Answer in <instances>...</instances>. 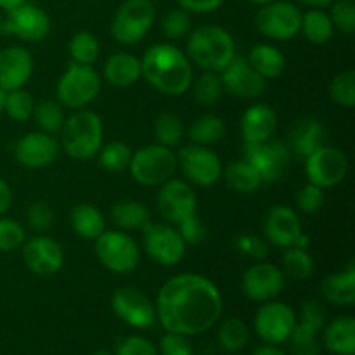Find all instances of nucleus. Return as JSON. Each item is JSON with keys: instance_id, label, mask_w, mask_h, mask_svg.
I'll use <instances>...</instances> for the list:
<instances>
[{"instance_id": "f257e3e1", "label": "nucleus", "mask_w": 355, "mask_h": 355, "mask_svg": "<svg viewBox=\"0 0 355 355\" xmlns=\"http://www.w3.org/2000/svg\"><path fill=\"white\" fill-rule=\"evenodd\" d=\"M155 307L165 331L196 336L217 324L224 302L210 279L200 274H179L163 284Z\"/></svg>"}, {"instance_id": "f03ea898", "label": "nucleus", "mask_w": 355, "mask_h": 355, "mask_svg": "<svg viewBox=\"0 0 355 355\" xmlns=\"http://www.w3.org/2000/svg\"><path fill=\"white\" fill-rule=\"evenodd\" d=\"M142 76L166 96H182L193 83L189 58L172 44H156L141 59Z\"/></svg>"}, {"instance_id": "7ed1b4c3", "label": "nucleus", "mask_w": 355, "mask_h": 355, "mask_svg": "<svg viewBox=\"0 0 355 355\" xmlns=\"http://www.w3.org/2000/svg\"><path fill=\"white\" fill-rule=\"evenodd\" d=\"M186 55L203 71L220 73L236 58V42L225 28L203 24L189 35Z\"/></svg>"}, {"instance_id": "20e7f679", "label": "nucleus", "mask_w": 355, "mask_h": 355, "mask_svg": "<svg viewBox=\"0 0 355 355\" xmlns=\"http://www.w3.org/2000/svg\"><path fill=\"white\" fill-rule=\"evenodd\" d=\"M104 127L99 114L89 110H78L61 128V146L75 159H90L103 148Z\"/></svg>"}, {"instance_id": "39448f33", "label": "nucleus", "mask_w": 355, "mask_h": 355, "mask_svg": "<svg viewBox=\"0 0 355 355\" xmlns=\"http://www.w3.org/2000/svg\"><path fill=\"white\" fill-rule=\"evenodd\" d=\"M177 155L170 148L159 144L144 146L132 153L130 168L132 177L141 186L156 187L172 179L177 172Z\"/></svg>"}, {"instance_id": "423d86ee", "label": "nucleus", "mask_w": 355, "mask_h": 355, "mask_svg": "<svg viewBox=\"0 0 355 355\" xmlns=\"http://www.w3.org/2000/svg\"><path fill=\"white\" fill-rule=\"evenodd\" d=\"M101 92V76L89 64L71 62L59 78L55 94L61 106L69 110H83L97 99Z\"/></svg>"}, {"instance_id": "0eeeda50", "label": "nucleus", "mask_w": 355, "mask_h": 355, "mask_svg": "<svg viewBox=\"0 0 355 355\" xmlns=\"http://www.w3.org/2000/svg\"><path fill=\"white\" fill-rule=\"evenodd\" d=\"M155 17L151 0H125L111 21V35L123 45L139 44L153 28Z\"/></svg>"}, {"instance_id": "6e6552de", "label": "nucleus", "mask_w": 355, "mask_h": 355, "mask_svg": "<svg viewBox=\"0 0 355 355\" xmlns=\"http://www.w3.org/2000/svg\"><path fill=\"white\" fill-rule=\"evenodd\" d=\"M300 9L286 0H274L266 3L255 14V28L259 33L272 40H291L300 33Z\"/></svg>"}, {"instance_id": "1a4fd4ad", "label": "nucleus", "mask_w": 355, "mask_h": 355, "mask_svg": "<svg viewBox=\"0 0 355 355\" xmlns=\"http://www.w3.org/2000/svg\"><path fill=\"white\" fill-rule=\"evenodd\" d=\"M96 255L107 270L116 274L132 272L141 260L137 243L120 231H104L96 239Z\"/></svg>"}, {"instance_id": "9d476101", "label": "nucleus", "mask_w": 355, "mask_h": 355, "mask_svg": "<svg viewBox=\"0 0 355 355\" xmlns=\"http://www.w3.org/2000/svg\"><path fill=\"white\" fill-rule=\"evenodd\" d=\"M177 163L186 179L201 187L214 186L222 175L220 158L208 146H184L177 155Z\"/></svg>"}, {"instance_id": "9b49d317", "label": "nucleus", "mask_w": 355, "mask_h": 355, "mask_svg": "<svg viewBox=\"0 0 355 355\" xmlns=\"http://www.w3.org/2000/svg\"><path fill=\"white\" fill-rule=\"evenodd\" d=\"M349 172V158L342 149L322 146L305 159L309 182L321 189H329L342 182Z\"/></svg>"}, {"instance_id": "f8f14e48", "label": "nucleus", "mask_w": 355, "mask_h": 355, "mask_svg": "<svg viewBox=\"0 0 355 355\" xmlns=\"http://www.w3.org/2000/svg\"><path fill=\"white\" fill-rule=\"evenodd\" d=\"M144 231V248L153 262L159 266H177L186 255V243L180 238L179 231L172 225L148 224L142 227Z\"/></svg>"}, {"instance_id": "ddd939ff", "label": "nucleus", "mask_w": 355, "mask_h": 355, "mask_svg": "<svg viewBox=\"0 0 355 355\" xmlns=\"http://www.w3.org/2000/svg\"><path fill=\"white\" fill-rule=\"evenodd\" d=\"M290 158L288 146L272 137L255 144H245V159L255 166L263 182L279 180L286 173Z\"/></svg>"}, {"instance_id": "4468645a", "label": "nucleus", "mask_w": 355, "mask_h": 355, "mask_svg": "<svg viewBox=\"0 0 355 355\" xmlns=\"http://www.w3.org/2000/svg\"><path fill=\"white\" fill-rule=\"evenodd\" d=\"M295 324H297V315L293 309L283 302L274 300L263 302L253 322L257 335L270 345H279L286 342Z\"/></svg>"}, {"instance_id": "2eb2a0df", "label": "nucleus", "mask_w": 355, "mask_h": 355, "mask_svg": "<svg viewBox=\"0 0 355 355\" xmlns=\"http://www.w3.org/2000/svg\"><path fill=\"white\" fill-rule=\"evenodd\" d=\"M111 309L114 315L137 329L151 328L156 321V307L148 295L134 286H123L116 290L111 298Z\"/></svg>"}, {"instance_id": "dca6fc26", "label": "nucleus", "mask_w": 355, "mask_h": 355, "mask_svg": "<svg viewBox=\"0 0 355 355\" xmlns=\"http://www.w3.org/2000/svg\"><path fill=\"white\" fill-rule=\"evenodd\" d=\"M51 31V17L44 9L33 3H21L7 10L3 19V33L14 35L23 42H40Z\"/></svg>"}, {"instance_id": "f3484780", "label": "nucleus", "mask_w": 355, "mask_h": 355, "mask_svg": "<svg viewBox=\"0 0 355 355\" xmlns=\"http://www.w3.org/2000/svg\"><path fill=\"white\" fill-rule=\"evenodd\" d=\"M158 210L170 224H179L189 215L196 214V194L193 187L180 179H170L159 186L156 196Z\"/></svg>"}, {"instance_id": "a211bd4d", "label": "nucleus", "mask_w": 355, "mask_h": 355, "mask_svg": "<svg viewBox=\"0 0 355 355\" xmlns=\"http://www.w3.org/2000/svg\"><path fill=\"white\" fill-rule=\"evenodd\" d=\"M218 75L224 92H229L238 99H255L266 92L267 80L248 64L246 58H234Z\"/></svg>"}, {"instance_id": "6ab92c4d", "label": "nucleus", "mask_w": 355, "mask_h": 355, "mask_svg": "<svg viewBox=\"0 0 355 355\" xmlns=\"http://www.w3.org/2000/svg\"><path fill=\"white\" fill-rule=\"evenodd\" d=\"M284 274L272 263L260 262L243 274V293L253 302L274 300L284 288Z\"/></svg>"}, {"instance_id": "aec40b11", "label": "nucleus", "mask_w": 355, "mask_h": 355, "mask_svg": "<svg viewBox=\"0 0 355 355\" xmlns=\"http://www.w3.org/2000/svg\"><path fill=\"white\" fill-rule=\"evenodd\" d=\"M23 260L37 276H54L64 263V252L55 239L37 236L23 245Z\"/></svg>"}, {"instance_id": "412c9836", "label": "nucleus", "mask_w": 355, "mask_h": 355, "mask_svg": "<svg viewBox=\"0 0 355 355\" xmlns=\"http://www.w3.org/2000/svg\"><path fill=\"white\" fill-rule=\"evenodd\" d=\"M59 155V144L52 134L31 132L21 137L14 148L17 163L26 168H44L51 165Z\"/></svg>"}, {"instance_id": "4be33fe9", "label": "nucleus", "mask_w": 355, "mask_h": 355, "mask_svg": "<svg viewBox=\"0 0 355 355\" xmlns=\"http://www.w3.org/2000/svg\"><path fill=\"white\" fill-rule=\"evenodd\" d=\"M33 73V58L30 51L19 45H12L0 51V89H23Z\"/></svg>"}, {"instance_id": "5701e85b", "label": "nucleus", "mask_w": 355, "mask_h": 355, "mask_svg": "<svg viewBox=\"0 0 355 355\" xmlns=\"http://www.w3.org/2000/svg\"><path fill=\"white\" fill-rule=\"evenodd\" d=\"M263 234L267 241L279 248H290L302 234V224L298 215L284 205H276L269 208L263 218Z\"/></svg>"}, {"instance_id": "b1692460", "label": "nucleus", "mask_w": 355, "mask_h": 355, "mask_svg": "<svg viewBox=\"0 0 355 355\" xmlns=\"http://www.w3.org/2000/svg\"><path fill=\"white\" fill-rule=\"evenodd\" d=\"M276 111L269 104H253L241 116V135L245 144L267 141L276 130Z\"/></svg>"}, {"instance_id": "393cba45", "label": "nucleus", "mask_w": 355, "mask_h": 355, "mask_svg": "<svg viewBox=\"0 0 355 355\" xmlns=\"http://www.w3.org/2000/svg\"><path fill=\"white\" fill-rule=\"evenodd\" d=\"M326 142L324 127L315 118H302L295 123L290 132V155H295L300 159H307L309 156Z\"/></svg>"}, {"instance_id": "a878e982", "label": "nucleus", "mask_w": 355, "mask_h": 355, "mask_svg": "<svg viewBox=\"0 0 355 355\" xmlns=\"http://www.w3.org/2000/svg\"><path fill=\"white\" fill-rule=\"evenodd\" d=\"M103 75L110 85L118 87V89L134 85L142 76L141 59L128 52H114L107 58L103 68Z\"/></svg>"}, {"instance_id": "bb28decb", "label": "nucleus", "mask_w": 355, "mask_h": 355, "mask_svg": "<svg viewBox=\"0 0 355 355\" xmlns=\"http://www.w3.org/2000/svg\"><path fill=\"white\" fill-rule=\"evenodd\" d=\"M321 293L328 302L342 307L355 304V266L349 263L345 270L329 274L321 281Z\"/></svg>"}, {"instance_id": "cd10ccee", "label": "nucleus", "mask_w": 355, "mask_h": 355, "mask_svg": "<svg viewBox=\"0 0 355 355\" xmlns=\"http://www.w3.org/2000/svg\"><path fill=\"white\" fill-rule=\"evenodd\" d=\"M326 349L335 355H355V319L336 318L324 331Z\"/></svg>"}, {"instance_id": "c85d7f7f", "label": "nucleus", "mask_w": 355, "mask_h": 355, "mask_svg": "<svg viewBox=\"0 0 355 355\" xmlns=\"http://www.w3.org/2000/svg\"><path fill=\"white\" fill-rule=\"evenodd\" d=\"M246 61L266 80L277 78L283 75L284 68H286V59H284L283 52L269 44H259L252 47Z\"/></svg>"}, {"instance_id": "c756f323", "label": "nucleus", "mask_w": 355, "mask_h": 355, "mask_svg": "<svg viewBox=\"0 0 355 355\" xmlns=\"http://www.w3.org/2000/svg\"><path fill=\"white\" fill-rule=\"evenodd\" d=\"M69 220H71V227L75 231V234L83 239H89V241H96L106 231L104 215L101 214L99 208L89 203L76 205L71 210Z\"/></svg>"}, {"instance_id": "7c9ffc66", "label": "nucleus", "mask_w": 355, "mask_h": 355, "mask_svg": "<svg viewBox=\"0 0 355 355\" xmlns=\"http://www.w3.org/2000/svg\"><path fill=\"white\" fill-rule=\"evenodd\" d=\"M225 182L239 194H252L263 184L262 177L248 159H236L224 170Z\"/></svg>"}, {"instance_id": "2f4dec72", "label": "nucleus", "mask_w": 355, "mask_h": 355, "mask_svg": "<svg viewBox=\"0 0 355 355\" xmlns=\"http://www.w3.org/2000/svg\"><path fill=\"white\" fill-rule=\"evenodd\" d=\"M111 218L114 225L123 231L142 229L149 222V210L144 203L135 200H121L111 208Z\"/></svg>"}, {"instance_id": "473e14b6", "label": "nucleus", "mask_w": 355, "mask_h": 355, "mask_svg": "<svg viewBox=\"0 0 355 355\" xmlns=\"http://www.w3.org/2000/svg\"><path fill=\"white\" fill-rule=\"evenodd\" d=\"M300 31L311 44L322 45L331 40L335 26H333L328 12H324L322 9H311L302 14Z\"/></svg>"}, {"instance_id": "72a5a7b5", "label": "nucleus", "mask_w": 355, "mask_h": 355, "mask_svg": "<svg viewBox=\"0 0 355 355\" xmlns=\"http://www.w3.org/2000/svg\"><path fill=\"white\" fill-rule=\"evenodd\" d=\"M225 123L220 116H215V114H203L198 120H194V123L189 128V137L193 141V144L200 146H211L217 144L224 139L225 135Z\"/></svg>"}, {"instance_id": "f704fd0d", "label": "nucleus", "mask_w": 355, "mask_h": 355, "mask_svg": "<svg viewBox=\"0 0 355 355\" xmlns=\"http://www.w3.org/2000/svg\"><path fill=\"white\" fill-rule=\"evenodd\" d=\"M283 274L293 281H305L314 272V260L309 255L307 250L290 246L283 255Z\"/></svg>"}, {"instance_id": "c9c22d12", "label": "nucleus", "mask_w": 355, "mask_h": 355, "mask_svg": "<svg viewBox=\"0 0 355 355\" xmlns=\"http://www.w3.org/2000/svg\"><path fill=\"white\" fill-rule=\"evenodd\" d=\"M250 340V329L239 318H229L218 328V342L225 352L236 354L246 347Z\"/></svg>"}, {"instance_id": "e433bc0d", "label": "nucleus", "mask_w": 355, "mask_h": 355, "mask_svg": "<svg viewBox=\"0 0 355 355\" xmlns=\"http://www.w3.org/2000/svg\"><path fill=\"white\" fill-rule=\"evenodd\" d=\"M184 137V123L179 116L172 113H162L155 120L156 144L165 148H175Z\"/></svg>"}, {"instance_id": "4c0bfd02", "label": "nucleus", "mask_w": 355, "mask_h": 355, "mask_svg": "<svg viewBox=\"0 0 355 355\" xmlns=\"http://www.w3.org/2000/svg\"><path fill=\"white\" fill-rule=\"evenodd\" d=\"M101 52L99 40L90 31H78L69 42V55L76 64L92 66L97 61Z\"/></svg>"}, {"instance_id": "58836bf2", "label": "nucleus", "mask_w": 355, "mask_h": 355, "mask_svg": "<svg viewBox=\"0 0 355 355\" xmlns=\"http://www.w3.org/2000/svg\"><path fill=\"white\" fill-rule=\"evenodd\" d=\"M33 118L45 134H58L61 132L64 123V113L59 101H42L40 104H35Z\"/></svg>"}, {"instance_id": "ea45409f", "label": "nucleus", "mask_w": 355, "mask_h": 355, "mask_svg": "<svg viewBox=\"0 0 355 355\" xmlns=\"http://www.w3.org/2000/svg\"><path fill=\"white\" fill-rule=\"evenodd\" d=\"M318 329L307 322L300 321L295 324L290 335V349L293 355H319L321 345L318 342Z\"/></svg>"}, {"instance_id": "a19ab883", "label": "nucleus", "mask_w": 355, "mask_h": 355, "mask_svg": "<svg viewBox=\"0 0 355 355\" xmlns=\"http://www.w3.org/2000/svg\"><path fill=\"white\" fill-rule=\"evenodd\" d=\"M99 165L107 172H123L132 159V149L125 142L114 141L99 149Z\"/></svg>"}, {"instance_id": "79ce46f5", "label": "nucleus", "mask_w": 355, "mask_h": 355, "mask_svg": "<svg viewBox=\"0 0 355 355\" xmlns=\"http://www.w3.org/2000/svg\"><path fill=\"white\" fill-rule=\"evenodd\" d=\"M224 96V85L218 73L205 71L194 83V99L201 106H214Z\"/></svg>"}, {"instance_id": "37998d69", "label": "nucleus", "mask_w": 355, "mask_h": 355, "mask_svg": "<svg viewBox=\"0 0 355 355\" xmlns=\"http://www.w3.org/2000/svg\"><path fill=\"white\" fill-rule=\"evenodd\" d=\"M3 111L7 116L14 121H28L33 116L35 111V99L28 90L16 89L9 90L6 94V104H3Z\"/></svg>"}, {"instance_id": "c03bdc74", "label": "nucleus", "mask_w": 355, "mask_h": 355, "mask_svg": "<svg viewBox=\"0 0 355 355\" xmlns=\"http://www.w3.org/2000/svg\"><path fill=\"white\" fill-rule=\"evenodd\" d=\"M329 96L336 104L343 107L355 106V71L347 69V71L338 73L333 78L329 85Z\"/></svg>"}, {"instance_id": "a18cd8bd", "label": "nucleus", "mask_w": 355, "mask_h": 355, "mask_svg": "<svg viewBox=\"0 0 355 355\" xmlns=\"http://www.w3.org/2000/svg\"><path fill=\"white\" fill-rule=\"evenodd\" d=\"M163 33L165 37L177 40V38H184L191 30V16L187 10H184L182 7H177V9H170L168 12L163 17Z\"/></svg>"}, {"instance_id": "49530a36", "label": "nucleus", "mask_w": 355, "mask_h": 355, "mask_svg": "<svg viewBox=\"0 0 355 355\" xmlns=\"http://www.w3.org/2000/svg\"><path fill=\"white\" fill-rule=\"evenodd\" d=\"M331 23L342 33L352 35L355 31V3L354 0H335L331 3Z\"/></svg>"}, {"instance_id": "de8ad7c7", "label": "nucleus", "mask_w": 355, "mask_h": 355, "mask_svg": "<svg viewBox=\"0 0 355 355\" xmlns=\"http://www.w3.org/2000/svg\"><path fill=\"white\" fill-rule=\"evenodd\" d=\"M26 239L23 225L12 218H0V252H14Z\"/></svg>"}, {"instance_id": "09e8293b", "label": "nucleus", "mask_w": 355, "mask_h": 355, "mask_svg": "<svg viewBox=\"0 0 355 355\" xmlns=\"http://www.w3.org/2000/svg\"><path fill=\"white\" fill-rule=\"evenodd\" d=\"M324 189H321V187L314 186V184L309 182L307 186L302 187L300 191L297 193V196H295V201H297V207L300 208L304 214H318L319 210L322 208V205H324Z\"/></svg>"}, {"instance_id": "8fccbe9b", "label": "nucleus", "mask_w": 355, "mask_h": 355, "mask_svg": "<svg viewBox=\"0 0 355 355\" xmlns=\"http://www.w3.org/2000/svg\"><path fill=\"white\" fill-rule=\"evenodd\" d=\"M26 220L35 232H45L54 224V211L45 201H35L28 208Z\"/></svg>"}, {"instance_id": "3c124183", "label": "nucleus", "mask_w": 355, "mask_h": 355, "mask_svg": "<svg viewBox=\"0 0 355 355\" xmlns=\"http://www.w3.org/2000/svg\"><path fill=\"white\" fill-rule=\"evenodd\" d=\"M179 234L180 238H182V241L186 243V245H200V243L205 241V238H207V227H205L203 222L198 218V215H189L187 218H184V220H180L179 224Z\"/></svg>"}, {"instance_id": "603ef678", "label": "nucleus", "mask_w": 355, "mask_h": 355, "mask_svg": "<svg viewBox=\"0 0 355 355\" xmlns=\"http://www.w3.org/2000/svg\"><path fill=\"white\" fill-rule=\"evenodd\" d=\"M236 250L241 255L250 257L253 260H263L269 255V246L262 238L255 234H241L236 239Z\"/></svg>"}, {"instance_id": "864d4df0", "label": "nucleus", "mask_w": 355, "mask_h": 355, "mask_svg": "<svg viewBox=\"0 0 355 355\" xmlns=\"http://www.w3.org/2000/svg\"><path fill=\"white\" fill-rule=\"evenodd\" d=\"M159 350L162 355H194L189 338L179 333L166 331L159 340Z\"/></svg>"}, {"instance_id": "5fc2aeb1", "label": "nucleus", "mask_w": 355, "mask_h": 355, "mask_svg": "<svg viewBox=\"0 0 355 355\" xmlns=\"http://www.w3.org/2000/svg\"><path fill=\"white\" fill-rule=\"evenodd\" d=\"M116 355H156V349L148 338L127 336L118 342Z\"/></svg>"}, {"instance_id": "6e6d98bb", "label": "nucleus", "mask_w": 355, "mask_h": 355, "mask_svg": "<svg viewBox=\"0 0 355 355\" xmlns=\"http://www.w3.org/2000/svg\"><path fill=\"white\" fill-rule=\"evenodd\" d=\"M302 321L321 331L322 326H324V309L318 302L307 300L302 305Z\"/></svg>"}, {"instance_id": "4d7b16f0", "label": "nucleus", "mask_w": 355, "mask_h": 355, "mask_svg": "<svg viewBox=\"0 0 355 355\" xmlns=\"http://www.w3.org/2000/svg\"><path fill=\"white\" fill-rule=\"evenodd\" d=\"M177 2H179V7H182L189 14H208L217 10L224 3V0H177Z\"/></svg>"}, {"instance_id": "13d9d810", "label": "nucleus", "mask_w": 355, "mask_h": 355, "mask_svg": "<svg viewBox=\"0 0 355 355\" xmlns=\"http://www.w3.org/2000/svg\"><path fill=\"white\" fill-rule=\"evenodd\" d=\"M12 205V191H10L9 184L0 177V215L6 214Z\"/></svg>"}, {"instance_id": "bf43d9fd", "label": "nucleus", "mask_w": 355, "mask_h": 355, "mask_svg": "<svg viewBox=\"0 0 355 355\" xmlns=\"http://www.w3.org/2000/svg\"><path fill=\"white\" fill-rule=\"evenodd\" d=\"M298 2L304 3V6L312 7V9H326V7L331 6L335 0H298Z\"/></svg>"}, {"instance_id": "052dcab7", "label": "nucleus", "mask_w": 355, "mask_h": 355, "mask_svg": "<svg viewBox=\"0 0 355 355\" xmlns=\"http://www.w3.org/2000/svg\"><path fill=\"white\" fill-rule=\"evenodd\" d=\"M252 355H286L283 350L276 349V347H262V349L255 350Z\"/></svg>"}, {"instance_id": "680f3d73", "label": "nucleus", "mask_w": 355, "mask_h": 355, "mask_svg": "<svg viewBox=\"0 0 355 355\" xmlns=\"http://www.w3.org/2000/svg\"><path fill=\"white\" fill-rule=\"evenodd\" d=\"M26 0H0V9L3 10H10L14 9V7L21 6V3H24Z\"/></svg>"}, {"instance_id": "e2e57ef3", "label": "nucleus", "mask_w": 355, "mask_h": 355, "mask_svg": "<svg viewBox=\"0 0 355 355\" xmlns=\"http://www.w3.org/2000/svg\"><path fill=\"white\" fill-rule=\"evenodd\" d=\"M6 90H2L0 89V113H2L3 111V104H6Z\"/></svg>"}, {"instance_id": "0e129e2a", "label": "nucleus", "mask_w": 355, "mask_h": 355, "mask_svg": "<svg viewBox=\"0 0 355 355\" xmlns=\"http://www.w3.org/2000/svg\"><path fill=\"white\" fill-rule=\"evenodd\" d=\"M250 2L257 3V6H266V3H269V2H274V0H250Z\"/></svg>"}, {"instance_id": "69168bd1", "label": "nucleus", "mask_w": 355, "mask_h": 355, "mask_svg": "<svg viewBox=\"0 0 355 355\" xmlns=\"http://www.w3.org/2000/svg\"><path fill=\"white\" fill-rule=\"evenodd\" d=\"M92 355H111V354L107 352V350H97V352L92 354Z\"/></svg>"}, {"instance_id": "338daca9", "label": "nucleus", "mask_w": 355, "mask_h": 355, "mask_svg": "<svg viewBox=\"0 0 355 355\" xmlns=\"http://www.w3.org/2000/svg\"><path fill=\"white\" fill-rule=\"evenodd\" d=\"M3 33V17H2V14H0V35Z\"/></svg>"}]
</instances>
